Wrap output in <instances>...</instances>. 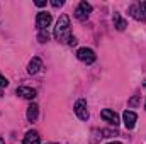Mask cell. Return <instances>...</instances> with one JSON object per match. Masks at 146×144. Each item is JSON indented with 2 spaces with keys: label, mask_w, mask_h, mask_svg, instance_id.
Listing matches in <instances>:
<instances>
[{
  "label": "cell",
  "mask_w": 146,
  "mask_h": 144,
  "mask_svg": "<svg viewBox=\"0 0 146 144\" xmlns=\"http://www.w3.org/2000/svg\"><path fill=\"white\" fill-rule=\"evenodd\" d=\"M54 37L56 41L60 42H68V39L72 37V32H70V19L68 15H61L56 22V27H54Z\"/></svg>",
  "instance_id": "1"
},
{
  "label": "cell",
  "mask_w": 146,
  "mask_h": 144,
  "mask_svg": "<svg viewBox=\"0 0 146 144\" xmlns=\"http://www.w3.org/2000/svg\"><path fill=\"white\" fill-rule=\"evenodd\" d=\"M90 12H92V5L88 3V2H80L78 3V7H76V10H75V19H78V20H87L88 19V15H90Z\"/></svg>",
  "instance_id": "2"
},
{
  "label": "cell",
  "mask_w": 146,
  "mask_h": 144,
  "mask_svg": "<svg viewBox=\"0 0 146 144\" xmlns=\"http://www.w3.org/2000/svg\"><path fill=\"white\" fill-rule=\"evenodd\" d=\"M76 58L80 59V61H83V63H87V65H92L95 59H97V56H95V53L90 49V48H80L78 51H76Z\"/></svg>",
  "instance_id": "3"
},
{
  "label": "cell",
  "mask_w": 146,
  "mask_h": 144,
  "mask_svg": "<svg viewBox=\"0 0 146 144\" xmlns=\"http://www.w3.org/2000/svg\"><path fill=\"white\" fill-rule=\"evenodd\" d=\"M75 114H76V117L80 119V120H87L88 119V108H87V102L83 100V98H80V100H76V104H75Z\"/></svg>",
  "instance_id": "4"
},
{
  "label": "cell",
  "mask_w": 146,
  "mask_h": 144,
  "mask_svg": "<svg viewBox=\"0 0 146 144\" xmlns=\"http://www.w3.org/2000/svg\"><path fill=\"white\" fill-rule=\"evenodd\" d=\"M51 24V14H48V12H39L36 17V26L39 31H44L48 26Z\"/></svg>",
  "instance_id": "5"
},
{
  "label": "cell",
  "mask_w": 146,
  "mask_h": 144,
  "mask_svg": "<svg viewBox=\"0 0 146 144\" xmlns=\"http://www.w3.org/2000/svg\"><path fill=\"white\" fill-rule=\"evenodd\" d=\"M100 115H102V119H104L106 122H109L112 126H117V124H119V115H117L114 110H110V108H104V110L100 112Z\"/></svg>",
  "instance_id": "6"
},
{
  "label": "cell",
  "mask_w": 146,
  "mask_h": 144,
  "mask_svg": "<svg viewBox=\"0 0 146 144\" xmlns=\"http://www.w3.org/2000/svg\"><path fill=\"white\" fill-rule=\"evenodd\" d=\"M136 119H138V115H136L133 110H126V112L122 114V120H124L126 129H133V127L136 126Z\"/></svg>",
  "instance_id": "7"
},
{
  "label": "cell",
  "mask_w": 146,
  "mask_h": 144,
  "mask_svg": "<svg viewBox=\"0 0 146 144\" xmlns=\"http://www.w3.org/2000/svg\"><path fill=\"white\" fill-rule=\"evenodd\" d=\"M15 93H17L19 97H22V98H27V100H33V98L36 97V90L31 88V87H17Z\"/></svg>",
  "instance_id": "8"
},
{
  "label": "cell",
  "mask_w": 146,
  "mask_h": 144,
  "mask_svg": "<svg viewBox=\"0 0 146 144\" xmlns=\"http://www.w3.org/2000/svg\"><path fill=\"white\" fill-rule=\"evenodd\" d=\"M41 68H42V61H41V58H33L31 61H29V65H27V73L29 75H36V73L41 71Z\"/></svg>",
  "instance_id": "9"
},
{
  "label": "cell",
  "mask_w": 146,
  "mask_h": 144,
  "mask_svg": "<svg viewBox=\"0 0 146 144\" xmlns=\"http://www.w3.org/2000/svg\"><path fill=\"white\" fill-rule=\"evenodd\" d=\"M41 143V136L37 131H29L24 136V144H39Z\"/></svg>",
  "instance_id": "10"
},
{
  "label": "cell",
  "mask_w": 146,
  "mask_h": 144,
  "mask_svg": "<svg viewBox=\"0 0 146 144\" xmlns=\"http://www.w3.org/2000/svg\"><path fill=\"white\" fill-rule=\"evenodd\" d=\"M129 14H131V17H133V19H136V20H145V14L141 12L139 3L131 5V7H129Z\"/></svg>",
  "instance_id": "11"
},
{
  "label": "cell",
  "mask_w": 146,
  "mask_h": 144,
  "mask_svg": "<svg viewBox=\"0 0 146 144\" xmlns=\"http://www.w3.org/2000/svg\"><path fill=\"white\" fill-rule=\"evenodd\" d=\"M112 22H114V27L117 29V31H124L126 27H127V22L121 17V14H114V17H112Z\"/></svg>",
  "instance_id": "12"
},
{
  "label": "cell",
  "mask_w": 146,
  "mask_h": 144,
  "mask_svg": "<svg viewBox=\"0 0 146 144\" xmlns=\"http://www.w3.org/2000/svg\"><path fill=\"white\" fill-rule=\"evenodd\" d=\"M37 114H39L37 104H31V105L27 107V120H29V122H34L37 119Z\"/></svg>",
  "instance_id": "13"
},
{
  "label": "cell",
  "mask_w": 146,
  "mask_h": 144,
  "mask_svg": "<svg viewBox=\"0 0 146 144\" xmlns=\"http://www.w3.org/2000/svg\"><path fill=\"white\" fill-rule=\"evenodd\" d=\"M37 39H39V42H48V41H49V34H48V31H46V29H44V31H39Z\"/></svg>",
  "instance_id": "14"
},
{
  "label": "cell",
  "mask_w": 146,
  "mask_h": 144,
  "mask_svg": "<svg viewBox=\"0 0 146 144\" xmlns=\"http://www.w3.org/2000/svg\"><path fill=\"white\" fill-rule=\"evenodd\" d=\"M139 104V97H133L131 100H129V107H136Z\"/></svg>",
  "instance_id": "15"
},
{
  "label": "cell",
  "mask_w": 146,
  "mask_h": 144,
  "mask_svg": "<svg viewBox=\"0 0 146 144\" xmlns=\"http://www.w3.org/2000/svg\"><path fill=\"white\" fill-rule=\"evenodd\" d=\"M7 85H9V80H7L5 76H2V75H0V88H5Z\"/></svg>",
  "instance_id": "16"
},
{
  "label": "cell",
  "mask_w": 146,
  "mask_h": 144,
  "mask_svg": "<svg viewBox=\"0 0 146 144\" xmlns=\"http://www.w3.org/2000/svg\"><path fill=\"white\" fill-rule=\"evenodd\" d=\"M63 3H65L63 0H53V2H51V5H53V7H56V9H58V7H61Z\"/></svg>",
  "instance_id": "17"
},
{
  "label": "cell",
  "mask_w": 146,
  "mask_h": 144,
  "mask_svg": "<svg viewBox=\"0 0 146 144\" xmlns=\"http://www.w3.org/2000/svg\"><path fill=\"white\" fill-rule=\"evenodd\" d=\"M139 9H141V12L145 14V17H146V2H141L139 3Z\"/></svg>",
  "instance_id": "18"
},
{
  "label": "cell",
  "mask_w": 146,
  "mask_h": 144,
  "mask_svg": "<svg viewBox=\"0 0 146 144\" xmlns=\"http://www.w3.org/2000/svg\"><path fill=\"white\" fill-rule=\"evenodd\" d=\"M68 44H70V46H75V44H76V37L72 36L70 39H68Z\"/></svg>",
  "instance_id": "19"
},
{
  "label": "cell",
  "mask_w": 146,
  "mask_h": 144,
  "mask_svg": "<svg viewBox=\"0 0 146 144\" xmlns=\"http://www.w3.org/2000/svg\"><path fill=\"white\" fill-rule=\"evenodd\" d=\"M37 7H46V0H36Z\"/></svg>",
  "instance_id": "20"
},
{
  "label": "cell",
  "mask_w": 146,
  "mask_h": 144,
  "mask_svg": "<svg viewBox=\"0 0 146 144\" xmlns=\"http://www.w3.org/2000/svg\"><path fill=\"white\" fill-rule=\"evenodd\" d=\"M109 144H122V143H119V141H114V143H109Z\"/></svg>",
  "instance_id": "21"
},
{
  "label": "cell",
  "mask_w": 146,
  "mask_h": 144,
  "mask_svg": "<svg viewBox=\"0 0 146 144\" xmlns=\"http://www.w3.org/2000/svg\"><path fill=\"white\" fill-rule=\"evenodd\" d=\"M0 144H5V143H3V139H2V137H0Z\"/></svg>",
  "instance_id": "22"
},
{
  "label": "cell",
  "mask_w": 146,
  "mask_h": 144,
  "mask_svg": "<svg viewBox=\"0 0 146 144\" xmlns=\"http://www.w3.org/2000/svg\"><path fill=\"white\" fill-rule=\"evenodd\" d=\"M2 95H3V92H2V88H0V97H2Z\"/></svg>",
  "instance_id": "23"
},
{
  "label": "cell",
  "mask_w": 146,
  "mask_h": 144,
  "mask_svg": "<svg viewBox=\"0 0 146 144\" xmlns=\"http://www.w3.org/2000/svg\"><path fill=\"white\" fill-rule=\"evenodd\" d=\"M145 107H146V104H145Z\"/></svg>",
  "instance_id": "24"
}]
</instances>
